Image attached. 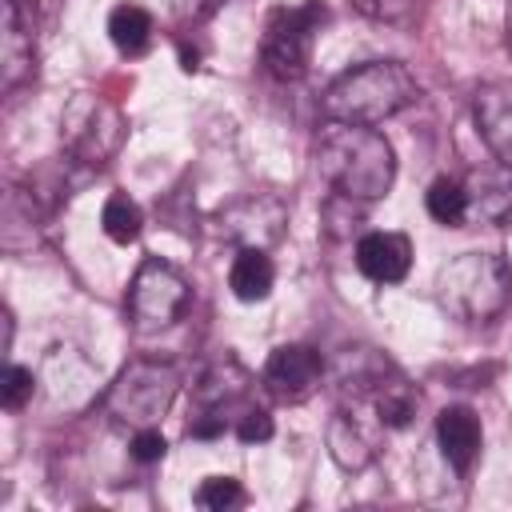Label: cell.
Returning a JSON list of instances; mask_svg holds the SVG:
<instances>
[{"mask_svg":"<svg viewBox=\"0 0 512 512\" xmlns=\"http://www.w3.org/2000/svg\"><path fill=\"white\" fill-rule=\"evenodd\" d=\"M312 156H316L320 180L344 200L372 204V200L388 196L396 184V152H392L388 136L376 132L372 124L324 120Z\"/></svg>","mask_w":512,"mask_h":512,"instance_id":"obj_1","label":"cell"},{"mask_svg":"<svg viewBox=\"0 0 512 512\" xmlns=\"http://www.w3.org/2000/svg\"><path fill=\"white\" fill-rule=\"evenodd\" d=\"M180 392V368L156 356H136L128 368L108 384L104 392V412L120 428H152L168 416L172 400Z\"/></svg>","mask_w":512,"mask_h":512,"instance_id":"obj_4","label":"cell"},{"mask_svg":"<svg viewBox=\"0 0 512 512\" xmlns=\"http://www.w3.org/2000/svg\"><path fill=\"white\" fill-rule=\"evenodd\" d=\"M128 448H132V460L136 464H156V460H164L168 440L160 436V424H152V428H136Z\"/></svg>","mask_w":512,"mask_h":512,"instance_id":"obj_25","label":"cell"},{"mask_svg":"<svg viewBox=\"0 0 512 512\" xmlns=\"http://www.w3.org/2000/svg\"><path fill=\"white\" fill-rule=\"evenodd\" d=\"M328 20L324 0H304L292 8H272L264 20V36H260V64L272 80L280 84H296L308 76L312 64V44L320 24Z\"/></svg>","mask_w":512,"mask_h":512,"instance_id":"obj_5","label":"cell"},{"mask_svg":"<svg viewBox=\"0 0 512 512\" xmlns=\"http://www.w3.org/2000/svg\"><path fill=\"white\" fill-rule=\"evenodd\" d=\"M28 8H52V4H60V0H24Z\"/></svg>","mask_w":512,"mask_h":512,"instance_id":"obj_27","label":"cell"},{"mask_svg":"<svg viewBox=\"0 0 512 512\" xmlns=\"http://www.w3.org/2000/svg\"><path fill=\"white\" fill-rule=\"evenodd\" d=\"M36 60V48H32V32L24 24V0H4V32H0V80H4V92H16L28 76H32V64Z\"/></svg>","mask_w":512,"mask_h":512,"instance_id":"obj_15","label":"cell"},{"mask_svg":"<svg viewBox=\"0 0 512 512\" xmlns=\"http://www.w3.org/2000/svg\"><path fill=\"white\" fill-rule=\"evenodd\" d=\"M356 268L372 284H400L412 268V244L404 232H368L356 240Z\"/></svg>","mask_w":512,"mask_h":512,"instance_id":"obj_14","label":"cell"},{"mask_svg":"<svg viewBox=\"0 0 512 512\" xmlns=\"http://www.w3.org/2000/svg\"><path fill=\"white\" fill-rule=\"evenodd\" d=\"M324 380V360L316 348L308 344H280L268 352L264 360V372H260V384L272 400L280 404H304Z\"/></svg>","mask_w":512,"mask_h":512,"instance_id":"obj_9","label":"cell"},{"mask_svg":"<svg viewBox=\"0 0 512 512\" xmlns=\"http://www.w3.org/2000/svg\"><path fill=\"white\" fill-rule=\"evenodd\" d=\"M32 392H36V376H32V368L8 364V368L0 372V404H4L8 412L24 408V404L32 400Z\"/></svg>","mask_w":512,"mask_h":512,"instance_id":"obj_22","label":"cell"},{"mask_svg":"<svg viewBox=\"0 0 512 512\" xmlns=\"http://www.w3.org/2000/svg\"><path fill=\"white\" fill-rule=\"evenodd\" d=\"M472 120L488 152L512 168V80H488L472 92Z\"/></svg>","mask_w":512,"mask_h":512,"instance_id":"obj_11","label":"cell"},{"mask_svg":"<svg viewBox=\"0 0 512 512\" xmlns=\"http://www.w3.org/2000/svg\"><path fill=\"white\" fill-rule=\"evenodd\" d=\"M504 32H508V48H512V0H508V8H504Z\"/></svg>","mask_w":512,"mask_h":512,"instance_id":"obj_26","label":"cell"},{"mask_svg":"<svg viewBox=\"0 0 512 512\" xmlns=\"http://www.w3.org/2000/svg\"><path fill=\"white\" fill-rule=\"evenodd\" d=\"M100 224H104V236H108V240L132 244V240H140V232H144V212H140V204H136L132 196L112 192V196L104 200V208H100Z\"/></svg>","mask_w":512,"mask_h":512,"instance_id":"obj_20","label":"cell"},{"mask_svg":"<svg viewBox=\"0 0 512 512\" xmlns=\"http://www.w3.org/2000/svg\"><path fill=\"white\" fill-rule=\"evenodd\" d=\"M200 508H212V512H224V508H236L244 500V488L236 476H204L196 496H192Z\"/></svg>","mask_w":512,"mask_h":512,"instance_id":"obj_21","label":"cell"},{"mask_svg":"<svg viewBox=\"0 0 512 512\" xmlns=\"http://www.w3.org/2000/svg\"><path fill=\"white\" fill-rule=\"evenodd\" d=\"M188 304H192V288L180 276V268H172L160 256H144L140 268L132 272V284H128L132 324L140 332H160V328L176 324Z\"/></svg>","mask_w":512,"mask_h":512,"instance_id":"obj_7","label":"cell"},{"mask_svg":"<svg viewBox=\"0 0 512 512\" xmlns=\"http://www.w3.org/2000/svg\"><path fill=\"white\" fill-rule=\"evenodd\" d=\"M436 444L448 460V468L456 476H468L480 460V448H484V428H480V416L468 408V404H448L440 416H436Z\"/></svg>","mask_w":512,"mask_h":512,"instance_id":"obj_13","label":"cell"},{"mask_svg":"<svg viewBox=\"0 0 512 512\" xmlns=\"http://www.w3.org/2000/svg\"><path fill=\"white\" fill-rule=\"evenodd\" d=\"M328 452L340 468L348 472H360L376 460V432L364 428V416L352 408H340L332 420H328Z\"/></svg>","mask_w":512,"mask_h":512,"instance_id":"obj_16","label":"cell"},{"mask_svg":"<svg viewBox=\"0 0 512 512\" xmlns=\"http://www.w3.org/2000/svg\"><path fill=\"white\" fill-rule=\"evenodd\" d=\"M152 16L140 4H116L108 16V40L116 44L120 56H144L152 48Z\"/></svg>","mask_w":512,"mask_h":512,"instance_id":"obj_18","label":"cell"},{"mask_svg":"<svg viewBox=\"0 0 512 512\" xmlns=\"http://www.w3.org/2000/svg\"><path fill=\"white\" fill-rule=\"evenodd\" d=\"M272 284H276V264H272L268 248H240L232 268H228L232 296L244 300V304H256V300L272 296Z\"/></svg>","mask_w":512,"mask_h":512,"instance_id":"obj_17","label":"cell"},{"mask_svg":"<svg viewBox=\"0 0 512 512\" xmlns=\"http://www.w3.org/2000/svg\"><path fill=\"white\" fill-rule=\"evenodd\" d=\"M124 136H128V124L120 108L92 92H76L60 116V140H64L68 164H80V168H104L120 152Z\"/></svg>","mask_w":512,"mask_h":512,"instance_id":"obj_6","label":"cell"},{"mask_svg":"<svg viewBox=\"0 0 512 512\" xmlns=\"http://www.w3.org/2000/svg\"><path fill=\"white\" fill-rule=\"evenodd\" d=\"M468 192V220L476 224H512V168L508 164H480L464 176Z\"/></svg>","mask_w":512,"mask_h":512,"instance_id":"obj_12","label":"cell"},{"mask_svg":"<svg viewBox=\"0 0 512 512\" xmlns=\"http://www.w3.org/2000/svg\"><path fill=\"white\" fill-rule=\"evenodd\" d=\"M352 8L376 24H404L416 12V0H352Z\"/></svg>","mask_w":512,"mask_h":512,"instance_id":"obj_24","label":"cell"},{"mask_svg":"<svg viewBox=\"0 0 512 512\" xmlns=\"http://www.w3.org/2000/svg\"><path fill=\"white\" fill-rule=\"evenodd\" d=\"M232 432H236V440H240V444H264V440H272L276 424H272L268 408H260V404H248V408L236 416Z\"/></svg>","mask_w":512,"mask_h":512,"instance_id":"obj_23","label":"cell"},{"mask_svg":"<svg viewBox=\"0 0 512 512\" xmlns=\"http://www.w3.org/2000/svg\"><path fill=\"white\" fill-rule=\"evenodd\" d=\"M420 84L400 60H364L356 68H344L320 96L324 120L340 124H384L408 104H416Z\"/></svg>","mask_w":512,"mask_h":512,"instance_id":"obj_2","label":"cell"},{"mask_svg":"<svg viewBox=\"0 0 512 512\" xmlns=\"http://www.w3.org/2000/svg\"><path fill=\"white\" fill-rule=\"evenodd\" d=\"M284 224H288V208L272 192L240 196L236 204H228L220 212V236L236 240L240 248H268V244H276Z\"/></svg>","mask_w":512,"mask_h":512,"instance_id":"obj_10","label":"cell"},{"mask_svg":"<svg viewBox=\"0 0 512 512\" xmlns=\"http://www.w3.org/2000/svg\"><path fill=\"white\" fill-rule=\"evenodd\" d=\"M440 308L464 324H492L512 304V264L504 252H460L436 272Z\"/></svg>","mask_w":512,"mask_h":512,"instance_id":"obj_3","label":"cell"},{"mask_svg":"<svg viewBox=\"0 0 512 512\" xmlns=\"http://www.w3.org/2000/svg\"><path fill=\"white\" fill-rule=\"evenodd\" d=\"M424 208L436 224L444 228H460L468 220V192H464V180H452V176H436L424 192Z\"/></svg>","mask_w":512,"mask_h":512,"instance_id":"obj_19","label":"cell"},{"mask_svg":"<svg viewBox=\"0 0 512 512\" xmlns=\"http://www.w3.org/2000/svg\"><path fill=\"white\" fill-rule=\"evenodd\" d=\"M248 392H252V376L244 372V364L232 356L216 360L196 384V412L188 420V436H196V440L224 436L236 424V416L252 404Z\"/></svg>","mask_w":512,"mask_h":512,"instance_id":"obj_8","label":"cell"}]
</instances>
